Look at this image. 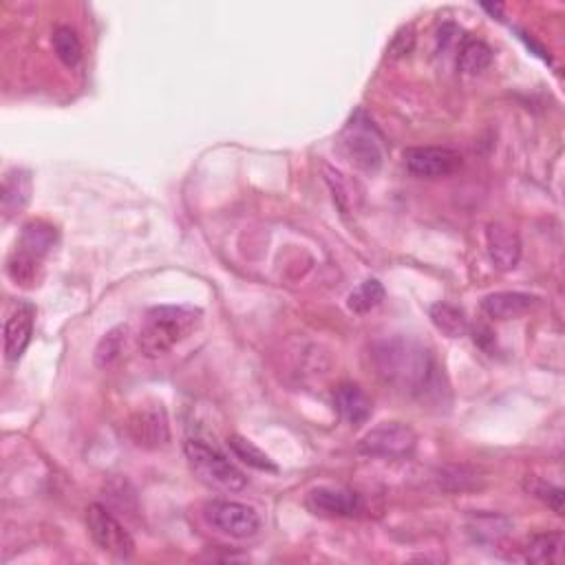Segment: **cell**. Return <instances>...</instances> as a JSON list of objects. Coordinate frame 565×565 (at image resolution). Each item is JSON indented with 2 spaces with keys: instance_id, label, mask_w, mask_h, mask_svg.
Wrapping results in <instances>:
<instances>
[{
  "instance_id": "1",
  "label": "cell",
  "mask_w": 565,
  "mask_h": 565,
  "mask_svg": "<svg viewBox=\"0 0 565 565\" xmlns=\"http://www.w3.org/2000/svg\"><path fill=\"white\" fill-rule=\"evenodd\" d=\"M373 365L387 385L409 396H424L437 382V365L431 351L411 338L382 340L373 347Z\"/></svg>"
},
{
  "instance_id": "2",
  "label": "cell",
  "mask_w": 565,
  "mask_h": 565,
  "mask_svg": "<svg viewBox=\"0 0 565 565\" xmlns=\"http://www.w3.org/2000/svg\"><path fill=\"white\" fill-rule=\"evenodd\" d=\"M204 312L195 305H157L144 314L137 349L148 360L162 358L193 336Z\"/></svg>"
},
{
  "instance_id": "3",
  "label": "cell",
  "mask_w": 565,
  "mask_h": 565,
  "mask_svg": "<svg viewBox=\"0 0 565 565\" xmlns=\"http://www.w3.org/2000/svg\"><path fill=\"white\" fill-rule=\"evenodd\" d=\"M184 455L190 471L208 488L221 490V493H239V490L248 486V477H245L226 455H221L206 442L186 440Z\"/></svg>"
},
{
  "instance_id": "4",
  "label": "cell",
  "mask_w": 565,
  "mask_h": 565,
  "mask_svg": "<svg viewBox=\"0 0 565 565\" xmlns=\"http://www.w3.org/2000/svg\"><path fill=\"white\" fill-rule=\"evenodd\" d=\"M89 535L102 552L115 559H131L135 554V541L117 517L106 506L93 504L87 508Z\"/></svg>"
},
{
  "instance_id": "5",
  "label": "cell",
  "mask_w": 565,
  "mask_h": 565,
  "mask_svg": "<svg viewBox=\"0 0 565 565\" xmlns=\"http://www.w3.org/2000/svg\"><path fill=\"white\" fill-rule=\"evenodd\" d=\"M206 524L232 539H250L259 532L261 519L257 510L230 499H212L204 506Z\"/></svg>"
},
{
  "instance_id": "6",
  "label": "cell",
  "mask_w": 565,
  "mask_h": 565,
  "mask_svg": "<svg viewBox=\"0 0 565 565\" xmlns=\"http://www.w3.org/2000/svg\"><path fill=\"white\" fill-rule=\"evenodd\" d=\"M418 435L409 424L402 422H382L376 429H371L358 444V451L371 457H387V460H398L415 451Z\"/></svg>"
},
{
  "instance_id": "7",
  "label": "cell",
  "mask_w": 565,
  "mask_h": 565,
  "mask_svg": "<svg viewBox=\"0 0 565 565\" xmlns=\"http://www.w3.org/2000/svg\"><path fill=\"white\" fill-rule=\"evenodd\" d=\"M404 166L415 177L442 179L462 168V155L444 146L407 148L404 151Z\"/></svg>"
},
{
  "instance_id": "8",
  "label": "cell",
  "mask_w": 565,
  "mask_h": 565,
  "mask_svg": "<svg viewBox=\"0 0 565 565\" xmlns=\"http://www.w3.org/2000/svg\"><path fill=\"white\" fill-rule=\"evenodd\" d=\"M343 151L351 164L367 173H376L382 166V146L380 135L373 129L371 122L360 124L358 117L351 120L343 135Z\"/></svg>"
},
{
  "instance_id": "9",
  "label": "cell",
  "mask_w": 565,
  "mask_h": 565,
  "mask_svg": "<svg viewBox=\"0 0 565 565\" xmlns=\"http://www.w3.org/2000/svg\"><path fill=\"white\" fill-rule=\"evenodd\" d=\"M129 435L140 449H164L170 442V426L162 404H146L137 409L129 418Z\"/></svg>"
},
{
  "instance_id": "10",
  "label": "cell",
  "mask_w": 565,
  "mask_h": 565,
  "mask_svg": "<svg viewBox=\"0 0 565 565\" xmlns=\"http://www.w3.org/2000/svg\"><path fill=\"white\" fill-rule=\"evenodd\" d=\"M305 504L321 517H358L365 510V501L354 490L327 486L309 490Z\"/></svg>"
},
{
  "instance_id": "11",
  "label": "cell",
  "mask_w": 565,
  "mask_h": 565,
  "mask_svg": "<svg viewBox=\"0 0 565 565\" xmlns=\"http://www.w3.org/2000/svg\"><path fill=\"white\" fill-rule=\"evenodd\" d=\"M34 323L36 305L29 301H20L5 323V358L9 362H18L23 358L31 343V334H34Z\"/></svg>"
},
{
  "instance_id": "12",
  "label": "cell",
  "mask_w": 565,
  "mask_h": 565,
  "mask_svg": "<svg viewBox=\"0 0 565 565\" xmlns=\"http://www.w3.org/2000/svg\"><path fill=\"white\" fill-rule=\"evenodd\" d=\"M486 248L493 265L501 272L515 270L521 259V239L508 223L495 221L486 228Z\"/></svg>"
},
{
  "instance_id": "13",
  "label": "cell",
  "mask_w": 565,
  "mask_h": 565,
  "mask_svg": "<svg viewBox=\"0 0 565 565\" xmlns=\"http://www.w3.org/2000/svg\"><path fill=\"white\" fill-rule=\"evenodd\" d=\"M537 298L526 292H495L482 301V312L490 321H517L535 307Z\"/></svg>"
},
{
  "instance_id": "14",
  "label": "cell",
  "mask_w": 565,
  "mask_h": 565,
  "mask_svg": "<svg viewBox=\"0 0 565 565\" xmlns=\"http://www.w3.org/2000/svg\"><path fill=\"white\" fill-rule=\"evenodd\" d=\"M334 407L340 418L351 426L365 424L371 418V400L367 393L356 385H340L334 391Z\"/></svg>"
},
{
  "instance_id": "15",
  "label": "cell",
  "mask_w": 565,
  "mask_h": 565,
  "mask_svg": "<svg viewBox=\"0 0 565 565\" xmlns=\"http://www.w3.org/2000/svg\"><path fill=\"white\" fill-rule=\"evenodd\" d=\"M29 199H31V175L27 170L16 168L12 173H7L3 181V199H0L5 219H12L20 210H25Z\"/></svg>"
},
{
  "instance_id": "16",
  "label": "cell",
  "mask_w": 565,
  "mask_h": 565,
  "mask_svg": "<svg viewBox=\"0 0 565 565\" xmlns=\"http://www.w3.org/2000/svg\"><path fill=\"white\" fill-rule=\"evenodd\" d=\"M58 243V230L47 221H29L20 234L18 250L34 254L38 259H45Z\"/></svg>"
},
{
  "instance_id": "17",
  "label": "cell",
  "mask_w": 565,
  "mask_h": 565,
  "mask_svg": "<svg viewBox=\"0 0 565 565\" xmlns=\"http://www.w3.org/2000/svg\"><path fill=\"white\" fill-rule=\"evenodd\" d=\"M51 45H53V51H56V56L60 58V62L65 67L73 69L82 62L84 51H82V40L76 34V29H71L67 25L56 27V29H53V36H51Z\"/></svg>"
},
{
  "instance_id": "18",
  "label": "cell",
  "mask_w": 565,
  "mask_h": 565,
  "mask_svg": "<svg viewBox=\"0 0 565 565\" xmlns=\"http://www.w3.org/2000/svg\"><path fill=\"white\" fill-rule=\"evenodd\" d=\"M40 263L42 259L34 257V254L18 250L7 259V276L12 279L18 287H34L40 281Z\"/></svg>"
},
{
  "instance_id": "19",
  "label": "cell",
  "mask_w": 565,
  "mask_h": 565,
  "mask_svg": "<svg viewBox=\"0 0 565 565\" xmlns=\"http://www.w3.org/2000/svg\"><path fill=\"white\" fill-rule=\"evenodd\" d=\"M431 321L444 336H449V338H460L466 334V329H468L466 314L462 312V309L451 303H444V301L435 303L431 307Z\"/></svg>"
},
{
  "instance_id": "20",
  "label": "cell",
  "mask_w": 565,
  "mask_h": 565,
  "mask_svg": "<svg viewBox=\"0 0 565 565\" xmlns=\"http://www.w3.org/2000/svg\"><path fill=\"white\" fill-rule=\"evenodd\" d=\"M228 446H230V451L237 455V460L248 464L250 468H257V471H263V473H279V466L270 460V455H265L257 444L245 440V437L230 435Z\"/></svg>"
},
{
  "instance_id": "21",
  "label": "cell",
  "mask_w": 565,
  "mask_h": 565,
  "mask_svg": "<svg viewBox=\"0 0 565 565\" xmlns=\"http://www.w3.org/2000/svg\"><path fill=\"white\" fill-rule=\"evenodd\" d=\"M563 550V535L561 532H546V535L532 537L526 548V561L528 563H554L561 557Z\"/></svg>"
},
{
  "instance_id": "22",
  "label": "cell",
  "mask_w": 565,
  "mask_h": 565,
  "mask_svg": "<svg viewBox=\"0 0 565 565\" xmlns=\"http://www.w3.org/2000/svg\"><path fill=\"white\" fill-rule=\"evenodd\" d=\"M493 62V51L482 40H468L460 51V58H457V65L460 71L468 73V76H477L490 67Z\"/></svg>"
},
{
  "instance_id": "23",
  "label": "cell",
  "mask_w": 565,
  "mask_h": 565,
  "mask_svg": "<svg viewBox=\"0 0 565 565\" xmlns=\"http://www.w3.org/2000/svg\"><path fill=\"white\" fill-rule=\"evenodd\" d=\"M382 301H385V287L376 279H367L349 294L347 307L354 314H367L371 309H376Z\"/></svg>"
},
{
  "instance_id": "24",
  "label": "cell",
  "mask_w": 565,
  "mask_h": 565,
  "mask_svg": "<svg viewBox=\"0 0 565 565\" xmlns=\"http://www.w3.org/2000/svg\"><path fill=\"white\" fill-rule=\"evenodd\" d=\"M124 340H126V327L111 329V332L100 340L98 349H95V365H98L100 369L111 367L122 354Z\"/></svg>"
},
{
  "instance_id": "25",
  "label": "cell",
  "mask_w": 565,
  "mask_h": 565,
  "mask_svg": "<svg viewBox=\"0 0 565 565\" xmlns=\"http://www.w3.org/2000/svg\"><path fill=\"white\" fill-rule=\"evenodd\" d=\"M413 45H415V34H413V29L411 27H404L400 29L396 38H393V42L389 45V58H404V56H409V53L413 51Z\"/></svg>"
},
{
  "instance_id": "26",
  "label": "cell",
  "mask_w": 565,
  "mask_h": 565,
  "mask_svg": "<svg viewBox=\"0 0 565 565\" xmlns=\"http://www.w3.org/2000/svg\"><path fill=\"white\" fill-rule=\"evenodd\" d=\"M535 495L541 499V501H546V504L554 510L557 515H563V490L557 488V486H550V484H539L535 488Z\"/></svg>"
}]
</instances>
